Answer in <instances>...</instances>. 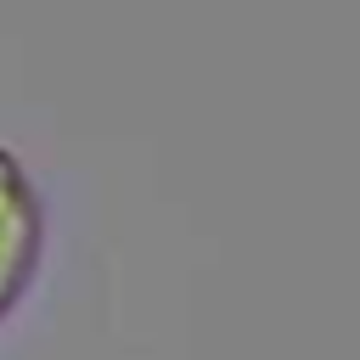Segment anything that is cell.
<instances>
[{
	"label": "cell",
	"mask_w": 360,
	"mask_h": 360,
	"mask_svg": "<svg viewBox=\"0 0 360 360\" xmlns=\"http://www.w3.org/2000/svg\"><path fill=\"white\" fill-rule=\"evenodd\" d=\"M34 248H39V208H34V191H28L22 169L0 152V309L22 292L28 264H34Z\"/></svg>",
	"instance_id": "6da1fadb"
}]
</instances>
